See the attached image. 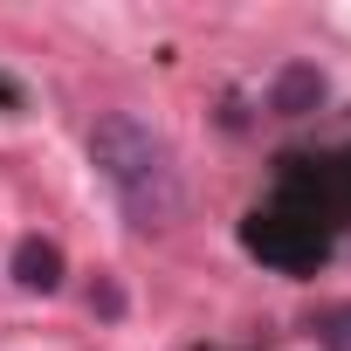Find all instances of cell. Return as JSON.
<instances>
[{"instance_id": "6da1fadb", "label": "cell", "mask_w": 351, "mask_h": 351, "mask_svg": "<svg viewBox=\"0 0 351 351\" xmlns=\"http://www.w3.org/2000/svg\"><path fill=\"white\" fill-rule=\"evenodd\" d=\"M90 158H97V172L110 180V193L124 200L131 228L152 234V228H172V221H180V207H186V193H180V165H172V145H165L152 124H138L131 110L97 117Z\"/></svg>"}, {"instance_id": "7a4b0ae2", "label": "cell", "mask_w": 351, "mask_h": 351, "mask_svg": "<svg viewBox=\"0 0 351 351\" xmlns=\"http://www.w3.org/2000/svg\"><path fill=\"white\" fill-rule=\"evenodd\" d=\"M324 104V69L317 62H289L282 76H276V90H269V110L276 117H303V110H317Z\"/></svg>"}, {"instance_id": "3957f363", "label": "cell", "mask_w": 351, "mask_h": 351, "mask_svg": "<svg viewBox=\"0 0 351 351\" xmlns=\"http://www.w3.org/2000/svg\"><path fill=\"white\" fill-rule=\"evenodd\" d=\"M14 282L49 296V289L62 282V248H56V241H42V234H28V241L14 248Z\"/></svg>"}, {"instance_id": "277c9868", "label": "cell", "mask_w": 351, "mask_h": 351, "mask_svg": "<svg viewBox=\"0 0 351 351\" xmlns=\"http://www.w3.org/2000/svg\"><path fill=\"white\" fill-rule=\"evenodd\" d=\"M317 344H324V351H351V303H330V310L317 317Z\"/></svg>"}, {"instance_id": "5b68a950", "label": "cell", "mask_w": 351, "mask_h": 351, "mask_svg": "<svg viewBox=\"0 0 351 351\" xmlns=\"http://www.w3.org/2000/svg\"><path fill=\"white\" fill-rule=\"evenodd\" d=\"M90 310H97V317H124V289H117V282H97V289H90Z\"/></svg>"}]
</instances>
